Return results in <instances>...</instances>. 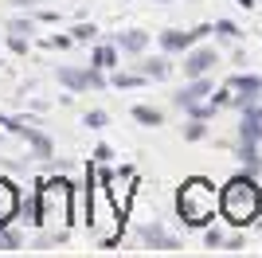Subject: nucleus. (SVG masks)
<instances>
[{
	"label": "nucleus",
	"mask_w": 262,
	"mask_h": 258,
	"mask_svg": "<svg viewBox=\"0 0 262 258\" xmlns=\"http://www.w3.org/2000/svg\"><path fill=\"white\" fill-rule=\"evenodd\" d=\"M219 211H223V219H227L231 227L258 223V215H262V188H258V180H254V172L235 176V180L223 184V192H219Z\"/></svg>",
	"instance_id": "1"
},
{
	"label": "nucleus",
	"mask_w": 262,
	"mask_h": 258,
	"mask_svg": "<svg viewBox=\"0 0 262 258\" xmlns=\"http://www.w3.org/2000/svg\"><path fill=\"white\" fill-rule=\"evenodd\" d=\"M86 184H90V211H86V223H90V231L98 235V243L102 247H114L121 239V207L114 204V196H110V188H106V180H102L94 168H86Z\"/></svg>",
	"instance_id": "2"
},
{
	"label": "nucleus",
	"mask_w": 262,
	"mask_h": 258,
	"mask_svg": "<svg viewBox=\"0 0 262 258\" xmlns=\"http://www.w3.org/2000/svg\"><path fill=\"white\" fill-rule=\"evenodd\" d=\"M219 192H223V188H215V184L204 180V176L184 180L176 188V215H180L188 227H208L211 219H215V211H219Z\"/></svg>",
	"instance_id": "3"
},
{
	"label": "nucleus",
	"mask_w": 262,
	"mask_h": 258,
	"mask_svg": "<svg viewBox=\"0 0 262 258\" xmlns=\"http://www.w3.org/2000/svg\"><path fill=\"white\" fill-rule=\"evenodd\" d=\"M35 204H39V223H67L71 219V184L63 176L43 180L35 192Z\"/></svg>",
	"instance_id": "4"
},
{
	"label": "nucleus",
	"mask_w": 262,
	"mask_h": 258,
	"mask_svg": "<svg viewBox=\"0 0 262 258\" xmlns=\"http://www.w3.org/2000/svg\"><path fill=\"white\" fill-rule=\"evenodd\" d=\"M59 82L67 90H102L106 86V75H102V67H59Z\"/></svg>",
	"instance_id": "5"
},
{
	"label": "nucleus",
	"mask_w": 262,
	"mask_h": 258,
	"mask_svg": "<svg viewBox=\"0 0 262 258\" xmlns=\"http://www.w3.org/2000/svg\"><path fill=\"white\" fill-rule=\"evenodd\" d=\"M102 180H106L110 196H114V204H118L121 211H129L133 192H137V172H133V168H121V172H102Z\"/></svg>",
	"instance_id": "6"
},
{
	"label": "nucleus",
	"mask_w": 262,
	"mask_h": 258,
	"mask_svg": "<svg viewBox=\"0 0 262 258\" xmlns=\"http://www.w3.org/2000/svg\"><path fill=\"white\" fill-rule=\"evenodd\" d=\"M219 63L215 47H188L184 51V78H204Z\"/></svg>",
	"instance_id": "7"
},
{
	"label": "nucleus",
	"mask_w": 262,
	"mask_h": 258,
	"mask_svg": "<svg viewBox=\"0 0 262 258\" xmlns=\"http://www.w3.org/2000/svg\"><path fill=\"white\" fill-rule=\"evenodd\" d=\"M208 98H211V82H208V75H204V78H192L188 86H180L172 94V102L180 110H192V106H200V102H208Z\"/></svg>",
	"instance_id": "8"
},
{
	"label": "nucleus",
	"mask_w": 262,
	"mask_h": 258,
	"mask_svg": "<svg viewBox=\"0 0 262 258\" xmlns=\"http://www.w3.org/2000/svg\"><path fill=\"white\" fill-rule=\"evenodd\" d=\"M20 211V188L8 180V176H0V227H8Z\"/></svg>",
	"instance_id": "9"
},
{
	"label": "nucleus",
	"mask_w": 262,
	"mask_h": 258,
	"mask_svg": "<svg viewBox=\"0 0 262 258\" xmlns=\"http://www.w3.org/2000/svg\"><path fill=\"white\" fill-rule=\"evenodd\" d=\"M157 39H161V51H164V55H176V51H188V47L200 39V32H180V28H168V32H161Z\"/></svg>",
	"instance_id": "10"
},
{
	"label": "nucleus",
	"mask_w": 262,
	"mask_h": 258,
	"mask_svg": "<svg viewBox=\"0 0 262 258\" xmlns=\"http://www.w3.org/2000/svg\"><path fill=\"white\" fill-rule=\"evenodd\" d=\"M141 239H145L153 250H180V243H176V239L168 235L161 223H145V227H141Z\"/></svg>",
	"instance_id": "11"
},
{
	"label": "nucleus",
	"mask_w": 262,
	"mask_h": 258,
	"mask_svg": "<svg viewBox=\"0 0 262 258\" xmlns=\"http://www.w3.org/2000/svg\"><path fill=\"white\" fill-rule=\"evenodd\" d=\"M24 137H28V145H32V153L39 157V161H51V153H55V145H51V137L47 133H39V129H24Z\"/></svg>",
	"instance_id": "12"
},
{
	"label": "nucleus",
	"mask_w": 262,
	"mask_h": 258,
	"mask_svg": "<svg viewBox=\"0 0 262 258\" xmlns=\"http://www.w3.org/2000/svg\"><path fill=\"white\" fill-rule=\"evenodd\" d=\"M145 47H149V32H121L118 35V51H129V55H141Z\"/></svg>",
	"instance_id": "13"
},
{
	"label": "nucleus",
	"mask_w": 262,
	"mask_h": 258,
	"mask_svg": "<svg viewBox=\"0 0 262 258\" xmlns=\"http://www.w3.org/2000/svg\"><path fill=\"white\" fill-rule=\"evenodd\" d=\"M90 63L102 67V71H114V67H118V43H114V47H110V43L94 47V51H90Z\"/></svg>",
	"instance_id": "14"
},
{
	"label": "nucleus",
	"mask_w": 262,
	"mask_h": 258,
	"mask_svg": "<svg viewBox=\"0 0 262 258\" xmlns=\"http://www.w3.org/2000/svg\"><path fill=\"white\" fill-rule=\"evenodd\" d=\"M133 121H141V125H164V110H157V106H133Z\"/></svg>",
	"instance_id": "15"
},
{
	"label": "nucleus",
	"mask_w": 262,
	"mask_h": 258,
	"mask_svg": "<svg viewBox=\"0 0 262 258\" xmlns=\"http://www.w3.org/2000/svg\"><path fill=\"white\" fill-rule=\"evenodd\" d=\"M137 71H141L145 78H168V71H172V67H168V59H145Z\"/></svg>",
	"instance_id": "16"
},
{
	"label": "nucleus",
	"mask_w": 262,
	"mask_h": 258,
	"mask_svg": "<svg viewBox=\"0 0 262 258\" xmlns=\"http://www.w3.org/2000/svg\"><path fill=\"white\" fill-rule=\"evenodd\" d=\"M180 133H184V141H200L204 133H208V125H204V118H188Z\"/></svg>",
	"instance_id": "17"
},
{
	"label": "nucleus",
	"mask_w": 262,
	"mask_h": 258,
	"mask_svg": "<svg viewBox=\"0 0 262 258\" xmlns=\"http://www.w3.org/2000/svg\"><path fill=\"white\" fill-rule=\"evenodd\" d=\"M141 82H149L141 71H137V75H114V86H118V90H133V86H141Z\"/></svg>",
	"instance_id": "18"
},
{
	"label": "nucleus",
	"mask_w": 262,
	"mask_h": 258,
	"mask_svg": "<svg viewBox=\"0 0 262 258\" xmlns=\"http://www.w3.org/2000/svg\"><path fill=\"white\" fill-rule=\"evenodd\" d=\"M20 247H24V239L8 227H0V250H20Z\"/></svg>",
	"instance_id": "19"
},
{
	"label": "nucleus",
	"mask_w": 262,
	"mask_h": 258,
	"mask_svg": "<svg viewBox=\"0 0 262 258\" xmlns=\"http://www.w3.org/2000/svg\"><path fill=\"white\" fill-rule=\"evenodd\" d=\"M71 35H75V43H86V39H94V35H98V28H94V24H78Z\"/></svg>",
	"instance_id": "20"
},
{
	"label": "nucleus",
	"mask_w": 262,
	"mask_h": 258,
	"mask_svg": "<svg viewBox=\"0 0 262 258\" xmlns=\"http://www.w3.org/2000/svg\"><path fill=\"white\" fill-rule=\"evenodd\" d=\"M8 32H12V35H32L35 28H32V20H20V16H16V20L8 24Z\"/></svg>",
	"instance_id": "21"
},
{
	"label": "nucleus",
	"mask_w": 262,
	"mask_h": 258,
	"mask_svg": "<svg viewBox=\"0 0 262 258\" xmlns=\"http://www.w3.org/2000/svg\"><path fill=\"white\" fill-rule=\"evenodd\" d=\"M106 121H110V114H106V110H90V114H86V125H90V129H102Z\"/></svg>",
	"instance_id": "22"
},
{
	"label": "nucleus",
	"mask_w": 262,
	"mask_h": 258,
	"mask_svg": "<svg viewBox=\"0 0 262 258\" xmlns=\"http://www.w3.org/2000/svg\"><path fill=\"white\" fill-rule=\"evenodd\" d=\"M204 243H208V247H223L227 239H223V231H219V227H208V231H204Z\"/></svg>",
	"instance_id": "23"
},
{
	"label": "nucleus",
	"mask_w": 262,
	"mask_h": 258,
	"mask_svg": "<svg viewBox=\"0 0 262 258\" xmlns=\"http://www.w3.org/2000/svg\"><path fill=\"white\" fill-rule=\"evenodd\" d=\"M215 32L223 35V39H235V35H239V28H235L231 20H219V24H215Z\"/></svg>",
	"instance_id": "24"
},
{
	"label": "nucleus",
	"mask_w": 262,
	"mask_h": 258,
	"mask_svg": "<svg viewBox=\"0 0 262 258\" xmlns=\"http://www.w3.org/2000/svg\"><path fill=\"white\" fill-rule=\"evenodd\" d=\"M8 47L16 55H24V51H28V35H8Z\"/></svg>",
	"instance_id": "25"
},
{
	"label": "nucleus",
	"mask_w": 262,
	"mask_h": 258,
	"mask_svg": "<svg viewBox=\"0 0 262 258\" xmlns=\"http://www.w3.org/2000/svg\"><path fill=\"white\" fill-rule=\"evenodd\" d=\"M51 47H59V51H67V47H71V43H75V35H51Z\"/></svg>",
	"instance_id": "26"
},
{
	"label": "nucleus",
	"mask_w": 262,
	"mask_h": 258,
	"mask_svg": "<svg viewBox=\"0 0 262 258\" xmlns=\"http://www.w3.org/2000/svg\"><path fill=\"white\" fill-rule=\"evenodd\" d=\"M110 157H114V149H110V145H98V149H94V161H98V164H106Z\"/></svg>",
	"instance_id": "27"
},
{
	"label": "nucleus",
	"mask_w": 262,
	"mask_h": 258,
	"mask_svg": "<svg viewBox=\"0 0 262 258\" xmlns=\"http://www.w3.org/2000/svg\"><path fill=\"white\" fill-rule=\"evenodd\" d=\"M16 8H32V4H39V0H12Z\"/></svg>",
	"instance_id": "28"
},
{
	"label": "nucleus",
	"mask_w": 262,
	"mask_h": 258,
	"mask_svg": "<svg viewBox=\"0 0 262 258\" xmlns=\"http://www.w3.org/2000/svg\"><path fill=\"white\" fill-rule=\"evenodd\" d=\"M235 4H239V8H254V0H235Z\"/></svg>",
	"instance_id": "29"
},
{
	"label": "nucleus",
	"mask_w": 262,
	"mask_h": 258,
	"mask_svg": "<svg viewBox=\"0 0 262 258\" xmlns=\"http://www.w3.org/2000/svg\"><path fill=\"white\" fill-rule=\"evenodd\" d=\"M157 4H168V0H157Z\"/></svg>",
	"instance_id": "30"
},
{
	"label": "nucleus",
	"mask_w": 262,
	"mask_h": 258,
	"mask_svg": "<svg viewBox=\"0 0 262 258\" xmlns=\"http://www.w3.org/2000/svg\"><path fill=\"white\" fill-rule=\"evenodd\" d=\"M0 137H4V133H0Z\"/></svg>",
	"instance_id": "31"
}]
</instances>
